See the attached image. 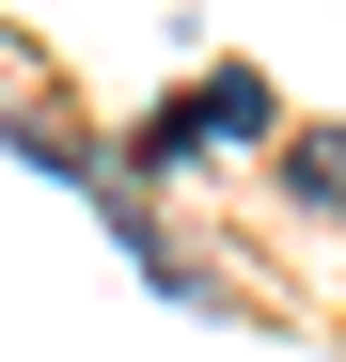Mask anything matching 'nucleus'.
<instances>
[{
    "label": "nucleus",
    "mask_w": 346,
    "mask_h": 362,
    "mask_svg": "<svg viewBox=\"0 0 346 362\" xmlns=\"http://www.w3.org/2000/svg\"><path fill=\"white\" fill-rule=\"evenodd\" d=\"M189 142H268V79H237V64L189 79V95L157 110V158H189Z\"/></svg>",
    "instance_id": "obj_1"
},
{
    "label": "nucleus",
    "mask_w": 346,
    "mask_h": 362,
    "mask_svg": "<svg viewBox=\"0 0 346 362\" xmlns=\"http://www.w3.org/2000/svg\"><path fill=\"white\" fill-rule=\"evenodd\" d=\"M283 189H299V205H346V127H299V142H283Z\"/></svg>",
    "instance_id": "obj_2"
}]
</instances>
